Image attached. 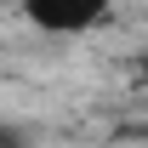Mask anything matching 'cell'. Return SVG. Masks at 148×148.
<instances>
[{"label": "cell", "instance_id": "cell-1", "mask_svg": "<svg viewBox=\"0 0 148 148\" xmlns=\"http://www.w3.org/2000/svg\"><path fill=\"white\" fill-rule=\"evenodd\" d=\"M103 17H108V6H97V0H80V6H69V0H34L29 6V23L51 29V34H80V29H97Z\"/></svg>", "mask_w": 148, "mask_h": 148}]
</instances>
